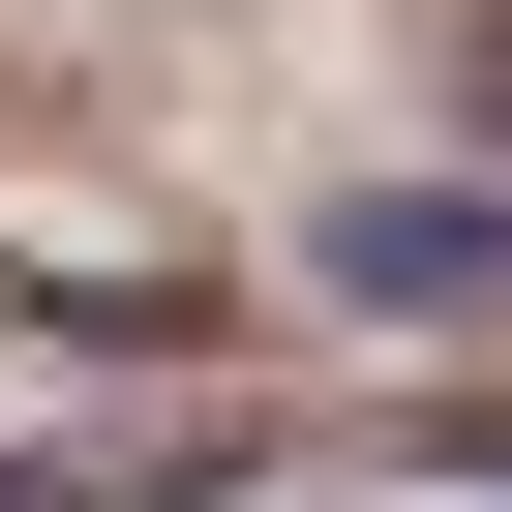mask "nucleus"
<instances>
[{"mask_svg": "<svg viewBox=\"0 0 512 512\" xmlns=\"http://www.w3.org/2000/svg\"><path fill=\"white\" fill-rule=\"evenodd\" d=\"M332 272H362V302H482V272H512V211H362Z\"/></svg>", "mask_w": 512, "mask_h": 512, "instance_id": "nucleus-1", "label": "nucleus"}]
</instances>
